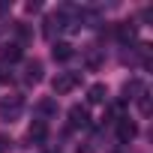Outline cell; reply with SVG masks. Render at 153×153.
<instances>
[{"instance_id":"cell-4","label":"cell","mask_w":153,"mask_h":153,"mask_svg":"<svg viewBox=\"0 0 153 153\" xmlns=\"http://www.w3.org/2000/svg\"><path fill=\"white\" fill-rule=\"evenodd\" d=\"M135 135H138V126H135L129 117H120V120H117V141H120V144H129Z\"/></svg>"},{"instance_id":"cell-3","label":"cell","mask_w":153,"mask_h":153,"mask_svg":"<svg viewBox=\"0 0 153 153\" xmlns=\"http://www.w3.org/2000/svg\"><path fill=\"white\" fill-rule=\"evenodd\" d=\"M90 126V114L84 105H72L69 108V129H87Z\"/></svg>"},{"instance_id":"cell-8","label":"cell","mask_w":153,"mask_h":153,"mask_svg":"<svg viewBox=\"0 0 153 153\" xmlns=\"http://www.w3.org/2000/svg\"><path fill=\"white\" fill-rule=\"evenodd\" d=\"M0 57H3V63H15V60H21V45H18V42L3 45V48H0Z\"/></svg>"},{"instance_id":"cell-17","label":"cell","mask_w":153,"mask_h":153,"mask_svg":"<svg viewBox=\"0 0 153 153\" xmlns=\"http://www.w3.org/2000/svg\"><path fill=\"white\" fill-rule=\"evenodd\" d=\"M45 153H60V147H45Z\"/></svg>"},{"instance_id":"cell-1","label":"cell","mask_w":153,"mask_h":153,"mask_svg":"<svg viewBox=\"0 0 153 153\" xmlns=\"http://www.w3.org/2000/svg\"><path fill=\"white\" fill-rule=\"evenodd\" d=\"M21 114H24V96H21V93H9V96L0 99V120L12 123V120H18Z\"/></svg>"},{"instance_id":"cell-11","label":"cell","mask_w":153,"mask_h":153,"mask_svg":"<svg viewBox=\"0 0 153 153\" xmlns=\"http://www.w3.org/2000/svg\"><path fill=\"white\" fill-rule=\"evenodd\" d=\"M36 114H42V117L57 114V102H54V99H39V102H36ZM42 117H39V120H42Z\"/></svg>"},{"instance_id":"cell-15","label":"cell","mask_w":153,"mask_h":153,"mask_svg":"<svg viewBox=\"0 0 153 153\" xmlns=\"http://www.w3.org/2000/svg\"><path fill=\"white\" fill-rule=\"evenodd\" d=\"M3 81H9V72H6V66H3V63H0V84H3Z\"/></svg>"},{"instance_id":"cell-16","label":"cell","mask_w":153,"mask_h":153,"mask_svg":"<svg viewBox=\"0 0 153 153\" xmlns=\"http://www.w3.org/2000/svg\"><path fill=\"white\" fill-rule=\"evenodd\" d=\"M3 12H6V3H0V30H3Z\"/></svg>"},{"instance_id":"cell-7","label":"cell","mask_w":153,"mask_h":153,"mask_svg":"<svg viewBox=\"0 0 153 153\" xmlns=\"http://www.w3.org/2000/svg\"><path fill=\"white\" fill-rule=\"evenodd\" d=\"M105 99H108V87H105V84H90V87H87V102L102 105Z\"/></svg>"},{"instance_id":"cell-2","label":"cell","mask_w":153,"mask_h":153,"mask_svg":"<svg viewBox=\"0 0 153 153\" xmlns=\"http://www.w3.org/2000/svg\"><path fill=\"white\" fill-rule=\"evenodd\" d=\"M78 84H81V75L78 72H57V78L51 81V90L57 96H66V93H72Z\"/></svg>"},{"instance_id":"cell-13","label":"cell","mask_w":153,"mask_h":153,"mask_svg":"<svg viewBox=\"0 0 153 153\" xmlns=\"http://www.w3.org/2000/svg\"><path fill=\"white\" fill-rule=\"evenodd\" d=\"M84 63H87V69H99V63H102V54H99V48H96V45H90V48H87V57H84Z\"/></svg>"},{"instance_id":"cell-9","label":"cell","mask_w":153,"mask_h":153,"mask_svg":"<svg viewBox=\"0 0 153 153\" xmlns=\"http://www.w3.org/2000/svg\"><path fill=\"white\" fill-rule=\"evenodd\" d=\"M117 39H120L123 45L135 42V24H132V21H123V24H117Z\"/></svg>"},{"instance_id":"cell-6","label":"cell","mask_w":153,"mask_h":153,"mask_svg":"<svg viewBox=\"0 0 153 153\" xmlns=\"http://www.w3.org/2000/svg\"><path fill=\"white\" fill-rule=\"evenodd\" d=\"M45 132H48L45 120H33L30 129H27V141H30V144H42V141H45Z\"/></svg>"},{"instance_id":"cell-14","label":"cell","mask_w":153,"mask_h":153,"mask_svg":"<svg viewBox=\"0 0 153 153\" xmlns=\"http://www.w3.org/2000/svg\"><path fill=\"white\" fill-rule=\"evenodd\" d=\"M138 111H141V117H150V111H153V108H150V93H147V90L138 96Z\"/></svg>"},{"instance_id":"cell-10","label":"cell","mask_w":153,"mask_h":153,"mask_svg":"<svg viewBox=\"0 0 153 153\" xmlns=\"http://www.w3.org/2000/svg\"><path fill=\"white\" fill-rule=\"evenodd\" d=\"M141 93H144V84H141L138 78H132V81L123 84V99H138Z\"/></svg>"},{"instance_id":"cell-5","label":"cell","mask_w":153,"mask_h":153,"mask_svg":"<svg viewBox=\"0 0 153 153\" xmlns=\"http://www.w3.org/2000/svg\"><path fill=\"white\" fill-rule=\"evenodd\" d=\"M24 81L27 84H39L42 81V60H27L24 63Z\"/></svg>"},{"instance_id":"cell-12","label":"cell","mask_w":153,"mask_h":153,"mask_svg":"<svg viewBox=\"0 0 153 153\" xmlns=\"http://www.w3.org/2000/svg\"><path fill=\"white\" fill-rule=\"evenodd\" d=\"M51 54H54V60H69L75 51H72L69 42H54V51H51Z\"/></svg>"}]
</instances>
